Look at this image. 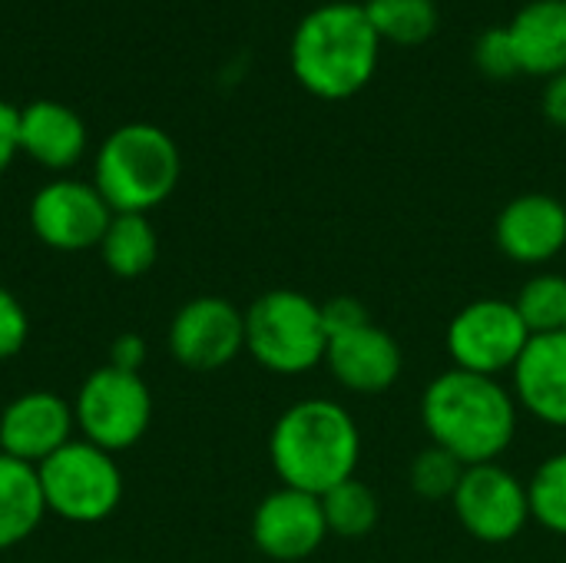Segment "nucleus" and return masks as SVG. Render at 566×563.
Listing matches in <instances>:
<instances>
[{
  "label": "nucleus",
  "instance_id": "1",
  "mask_svg": "<svg viewBox=\"0 0 566 563\" xmlns=\"http://www.w3.org/2000/svg\"><path fill=\"white\" fill-rule=\"evenodd\" d=\"M421 425L431 445L474 468L507 455L521 428V408L501 378L448 368L421 395Z\"/></svg>",
  "mask_w": 566,
  "mask_h": 563
},
{
  "label": "nucleus",
  "instance_id": "2",
  "mask_svg": "<svg viewBox=\"0 0 566 563\" xmlns=\"http://www.w3.org/2000/svg\"><path fill=\"white\" fill-rule=\"evenodd\" d=\"M269 461L285 488L322 498L358 478L361 428L345 405L332 398H302L275 418Z\"/></svg>",
  "mask_w": 566,
  "mask_h": 563
},
{
  "label": "nucleus",
  "instance_id": "3",
  "mask_svg": "<svg viewBox=\"0 0 566 563\" xmlns=\"http://www.w3.org/2000/svg\"><path fill=\"white\" fill-rule=\"evenodd\" d=\"M381 60V40L365 3L332 0L308 10L289 43V66L302 90L318 100L342 103L358 96Z\"/></svg>",
  "mask_w": 566,
  "mask_h": 563
},
{
  "label": "nucleus",
  "instance_id": "4",
  "mask_svg": "<svg viewBox=\"0 0 566 563\" xmlns=\"http://www.w3.org/2000/svg\"><path fill=\"white\" fill-rule=\"evenodd\" d=\"M182 176V156L176 139L156 123L116 126L93 163V186L113 212H139L163 206Z\"/></svg>",
  "mask_w": 566,
  "mask_h": 563
},
{
  "label": "nucleus",
  "instance_id": "5",
  "mask_svg": "<svg viewBox=\"0 0 566 563\" xmlns=\"http://www.w3.org/2000/svg\"><path fill=\"white\" fill-rule=\"evenodd\" d=\"M245 352L272 375L295 378L325 365L328 329L322 302L298 289L262 292L245 309Z\"/></svg>",
  "mask_w": 566,
  "mask_h": 563
},
{
  "label": "nucleus",
  "instance_id": "6",
  "mask_svg": "<svg viewBox=\"0 0 566 563\" xmlns=\"http://www.w3.org/2000/svg\"><path fill=\"white\" fill-rule=\"evenodd\" d=\"M43 504L70 524H99L123 501V471L109 451L90 441H66L36 465Z\"/></svg>",
  "mask_w": 566,
  "mask_h": 563
},
{
  "label": "nucleus",
  "instance_id": "7",
  "mask_svg": "<svg viewBox=\"0 0 566 563\" xmlns=\"http://www.w3.org/2000/svg\"><path fill=\"white\" fill-rule=\"evenodd\" d=\"M527 342L531 332L514 299H501V295H484L461 305L444 332L451 368L488 375V378L511 375Z\"/></svg>",
  "mask_w": 566,
  "mask_h": 563
},
{
  "label": "nucleus",
  "instance_id": "8",
  "mask_svg": "<svg viewBox=\"0 0 566 563\" xmlns=\"http://www.w3.org/2000/svg\"><path fill=\"white\" fill-rule=\"evenodd\" d=\"M73 418L83 441L116 455L133 448L153 421V395L149 385L113 365L90 372L76 392Z\"/></svg>",
  "mask_w": 566,
  "mask_h": 563
},
{
  "label": "nucleus",
  "instance_id": "9",
  "mask_svg": "<svg viewBox=\"0 0 566 563\" xmlns=\"http://www.w3.org/2000/svg\"><path fill=\"white\" fill-rule=\"evenodd\" d=\"M451 508L458 524L488 548L517 541L531 524L527 481L507 471L501 461L464 468Z\"/></svg>",
  "mask_w": 566,
  "mask_h": 563
},
{
  "label": "nucleus",
  "instance_id": "10",
  "mask_svg": "<svg viewBox=\"0 0 566 563\" xmlns=\"http://www.w3.org/2000/svg\"><path fill=\"white\" fill-rule=\"evenodd\" d=\"M109 219L113 209L106 206L99 189L83 179H50L30 199V229L46 249L56 252L99 249Z\"/></svg>",
  "mask_w": 566,
  "mask_h": 563
},
{
  "label": "nucleus",
  "instance_id": "11",
  "mask_svg": "<svg viewBox=\"0 0 566 563\" xmlns=\"http://www.w3.org/2000/svg\"><path fill=\"white\" fill-rule=\"evenodd\" d=\"M169 352L189 372H219L245 352V312L222 295L189 299L169 322Z\"/></svg>",
  "mask_w": 566,
  "mask_h": 563
},
{
  "label": "nucleus",
  "instance_id": "12",
  "mask_svg": "<svg viewBox=\"0 0 566 563\" xmlns=\"http://www.w3.org/2000/svg\"><path fill=\"white\" fill-rule=\"evenodd\" d=\"M328 541V524L322 511V498L279 488L265 494L252 514V544L279 563L308 561Z\"/></svg>",
  "mask_w": 566,
  "mask_h": 563
},
{
  "label": "nucleus",
  "instance_id": "13",
  "mask_svg": "<svg viewBox=\"0 0 566 563\" xmlns=\"http://www.w3.org/2000/svg\"><path fill=\"white\" fill-rule=\"evenodd\" d=\"M494 239L517 265H551L566 249V206L551 192H521L497 212Z\"/></svg>",
  "mask_w": 566,
  "mask_h": 563
},
{
  "label": "nucleus",
  "instance_id": "14",
  "mask_svg": "<svg viewBox=\"0 0 566 563\" xmlns=\"http://www.w3.org/2000/svg\"><path fill=\"white\" fill-rule=\"evenodd\" d=\"M325 368L352 395H385L405 372V352L391 332L365 322L328 338Z\"/></svg>",
  "mask_w": 566,
  "mask_h": 563
},
{
  "label": "nucleus",
  "instance_id": "15",
  "mask_svg": "<svg viewBox=\"0 0 566 563\" xmlns=\"http://www.w3.org/2000/svg\"><path fill=\"white\" fill-rule=\"evenodd\" d=\"M73 425L76 418L66 398L56 392H23L0 411V451L36 468L73 441Z\"/></svg>",
  "mask_w": 566,
  "mask_h": 563
},
{
  "label": "nucleus",
  "instance_id": "16",
  "mask_svg": "<svg viewBox=\"0 0 566 563\" xmlns=\"http://www.w3.org/2000/svg\"><path fill=\"white\" fill-rule=\"evenodd\" d=\"M511 392L534 421L566 428V332L531 335L511 372Z\"/></svg>",
  "mask_w": 566,
  "mask_h": 563
},
{
  "label": "nucleus",
  "instance_id": "17",
  "mask_svg": "<svg viewBox=\"0 0 566 563\" xmlns=\"http://www.w3.org/2000/svg\"><path fill=\"white\" fill-rule=\"evenodd\" d=\"M83 116L60 100H33L20 110V153L50 173H66L86 153Z\"/></svg>",
  "mask_w": 566,
  "mask_h": 563
},
{
  "label": "nucleus",
  "instance_id": "18",
  "mask_svg": "<svg viewBox=\"0 0 566 563\" xmlns=\"http://www.w3.org/2000/svg\"><path fill=\"white\" fill-rule=\"evenodd\" d=\"M507 33L517 50L521 73L557 76L566 70V0H531L524 3Z\"/></svg>",
  "mask_w": 566,
  "mask_h": 563
},
{
  "label": "nucleus",
  "instance_id": "19",
  "mask_svg": "<svg viewBox=\"0 0 566 563\" xmlns=\"http://www.w3.org/2000/svg\"><path fill=\"white\" fill-rule=\"evenodd\" d=\"M46 504L33 465L0 451V551L23 544L43 521Z\"/></svg>",
  "mask_w": 566,
  "mask_h": 563
},
{
  "label": "nucleus",
  "instance_id": "20",
  "mask_svg": "<svg viewBox=\"0 0 566 563\" xmlns=\"http://www.w3.org/2000/svg\"><path fill=\"white\" fill-rule=\"evenodd\" d=\"M99 256L116 279L146 275L159 256V239H156L149 216L113 212V219L103 232V242H99Z\"/></svg>",
  "mask_w": 566,
  "mask_h": 563
},
{
  "label": "nucleus",
  "instance_id": "21",
  "mask_svg": "<svg viewBox=\"0 0 566 563\" xmlns=\"http://www.w3.org/2000/svg\"><path fill=\"white\" fill-rule=\"evenodd\" d=\"M365 13L381 43L421 46L438 33L441 10L434 0H365Z\"/></svg>",
  "mask_w": 566,
  "mask_h": 563
},
{
  "label": "nucleus",
  "instance_id": "22",
  "mask_svg": "<svg viewBox=\"0 0 566 563\" xmlns=\"http://www.w3.org/2000/svg\"><path fill=\"white\" fill-rule=\"evenodd\" d=\"M322 511H325L328 534L342 538V541H365L381 521L378 494L358 478H352V481L332 488L328 494H322Z\"/></svg>",
  "mask_w": 566,
  "mask_h": 563
},
{
  "label": "nucleus",
  "instance_id": "23",
  "mask_svg": "<svg viewBox=\"0 0 566 563\" xmlns=\"http://www.w3.org/2000/svg\"><path fill=\"white\" fill-rule=\"evenodd\" d=\"M514 305L531 335H554L566 325V275L534 272L514 295Z\"/></svg>",
  "mask_w": 566,
  "mask_h": 563
},
{
  "label": "nucleus",
  "instance_id": "24",
  "mask_svg": "<svg viewBox=\"0 0 566 563\" xmlns=\"http://www.w3.org/2000/svg\"><path fill=\"white\" fill-rule=\"evenodd\" d=\"M531 521L547 534L566 538V448L547 455L527 478Z\"/></svg>",
  "mask_w": 566,
  "mask_h": 563
},
{
  "label": "nucleus",
  "instance_id": "25",
  "mask_svg": "<svg viewBox=\"0 0 566 563\" xmlns=\"http://www.w3.org/2000/svg\"><path fill=\"white\" fill-rule=\"evenodd\" d=\"M464 465L438 445H428L408 465V484L421 501H451L461 484Z\"/></svg>",
  "mask_w": 566,
  "mask_h": 563
},
{
  "label": "nucleus",
  "instance_id": "26",
  "mask_svg": "<svg viewBox=\"0 0 566 563\" xmlns=\"http://www.w3.org/2000/svg\"><path fill=\"white\" fill-rule=\"evenodd\" d=\"M474 66L488 80H511V76L521 73L517 50H514V40H511L507 27H491L474 40Z\"/></svg>",
  "mask_w": 566,
  "mask_h": 563
},
{
  "label": "nucleus",
  "instance_id": "27",
  "mask_svg": "<svg viewBox=\"0 0 566 563\" xmlns=\"http://www.w3.org/2000/svg\"><path fill=\"white\" fill-rule=\"evenodd\" d=\"M27 335H30V319L23 302L0 285V362L17 358L27 345Z\"/></svg>",
  "mask_w": 566,
  "mask_h": 563
},
{
  "label": "nucleus",
  "instance_id": "28",
  "mask_svg": "<svg viewBox=\"0 0 566 563\" xmlns=\"http://www.w3.org/2000/svg\"><path fill=\"white\" fill-rule=\"evenodd\" d=\"M322 319H325L328 338L332 335H342V332H352V329H358L365 322H371L368 309L355 295H335V299L322 302Z\"/></svg>",
  "mask_w": 566,
  "mask_h": 563
},
{
  "label": "nucleus",
  "instance_id": "29",
  "mask_svg": "<svg viewBox=\"0 0 566 563\" xmlns=\"http://www.w3.org/2000/svg\"><path fill=\"white\" fill-rule=\"evenodd\" d=\"M20 153V106L0 100V176Z\"/></svg>",
  "mask_w": 566,
  "mask_h": 563
},
{
  "label": "nucleus",
  "instance_id": "30",
  "mask_svg": "<svg viewBox=\"0 0 566 563\" xmlns=\"http://www.w3.org/2000/svg\"><path fill=\"white\" fill-rule=\"evenodd\" d=\"M109 365L119 368V372H133L139 375V368L146 365V342L133 332L119 335L109 348Z\"/></svg>",
  "mask_w": 566,
  "mask_h": 563
},
{
  "label": "nucleus",
  "instance_id": "31",
  "mask_svg": "<svg viewBox=\"0 0 566 563\" xmlns=\"http://www.w3.org/2000/svg\"><path fill=\"white\" fill-rule=\"evenodd\" d=\"M541 106H544V116H547L557 129H566V70L547 80Z\"/></svg>",
  "mask_w": 566,
  "mask_h": 563
},
{
  "label": "nucleus",
  "instance_id": "32",
  "mask_svg": "<svg viewBox=\"0 0 566 563\" xmlns=\"http://www.w3.org/2000/svg\"><path fill=\"white\" fill-rule=\"evenodd\" d=\"M564 332H566V325H564Z\"/></svg>",
  "mask_w": 566,
  "mask_h": 563
}]
</instances>
